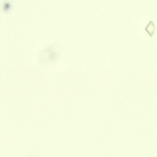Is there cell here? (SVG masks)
Returning a JSON list of instances; mask_svg holds the SVG:
<instances>
[{"label":"cell","mask_w":157,"mask_h":157,"mask_svg":"<svg viewBox=\"0 0 157 157\" xmlns=\"http://www.w3.org/2000/svg\"><path fill=\"white\" fill-rule=\"evenodd\" d=\"M155 24L153 21H152L149 22L145 28L146 31L151 36H153L155 32Z\"/></svg>","instance_id":"cell-1"}]
</instances>
